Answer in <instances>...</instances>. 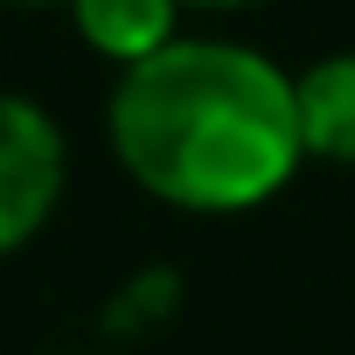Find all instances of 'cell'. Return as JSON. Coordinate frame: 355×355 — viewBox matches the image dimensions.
I'll return each mask as SVG.
<instances>
[{
    "instance_id": "52a82bcc",
    "label": "cell",
    "mask_w": 355,
    "mask_h": 355,
    "mask_svg": "<svg viewBox=\"0 0 355 355\" xmlns=\"http://www.w3.org/2000/svg\"><path fill=\"white\" fill-rule=\"evenodd\" d=\"M0 8H49V0H0ZM63 8H70V0H63Z\"/></svg>"
},
{
    "instance_id": "8992f818",
    "label": "cell",
    "mask_w": 355,
    "mask_h": 355,
    "mask_svg": "<svg viewBox=\"0 0 355 355\" xmlns=\"http://www.w3.org/2000/svg\"><path fill=\"white\" fill-rule=\"evenodd\" d=\"M182 8H202V15H244V8H265V0H182Z\"/></svg>"
},
{
    "instance_id": "3957f363",
    "label": "cell",
    "mask_w": 355,
    "mask_h": 355,
    "mask_svg": "<svg viewBox=\"0 0 355 355\" xmlns=\"http://www.w3.org/2000/svg\"><path fill=\"white\" fill-rule=\"evenodd\" d=\"M293 119H300V153L327 167H355V49L320 56L293 77Z\"/></svg>"
},
{
    "instance_id": "5b68a950",
    "label": "cell",
    "mask_w": 355,
    "mask_h": 355,
    "mask_svg": "<svg viewBox=\"0 0 355 355\" xmlns=\"http://www.w3.org/2000/svg\"><path fill=\"white\" fill-rule=\"evenodd\" d=\"M174 313H182V272L174 265H139L98 313V327L112 341H139V334H160Z\"/></svg>"
},
{
    "instance_id": "7a4b0ae2",
    "label": "cell",
    "mask_w": 355,
    "mask_h": 355,
    "mask_svg": "<svg viewBox=\"0 0 355 355\" xmlns=\"http://www.w3.org/2000/svg\"><path fill=\"white\" fill-rule=\"evenodd\" d=\"M70 182V146L63 125L35 105L0 91V258H15L63 202Z\"/></svg>"
},
{
    "instance_id": "277c9868",
    "label": "cell",
    "mask_w": 355,
    "mask_h": 355,
    "mask_svg": "<svg viewBox=\"0 0 355 355\" xmlns=\"http://www.w3.org/2000/svg\"><path fill=\"white\" fill-rule=\"evenodd\" d=\"M70 21H77V35H84L98 56H112L119 70H132V63H146L153 49L174 42L182 0H70Z\"/></svg>"
},
{
    "instance_id": "6da1fadb",
    "label": "cell",
    "mask_w": 355,
    "mask_h": 355,
    "mask_svg": "<svg viewBox=\"0 0 355 355\" xmlns=\"http://www.w3.org/2000/svg\"><path fill=\"white\" fill-rule=\"evenodd\" d=\"M105 132L132 189L182 216L265 209L300 174L293 77L244 42L174 35L132 63L105 105Z\"/></svg>"
}]
</instances>
